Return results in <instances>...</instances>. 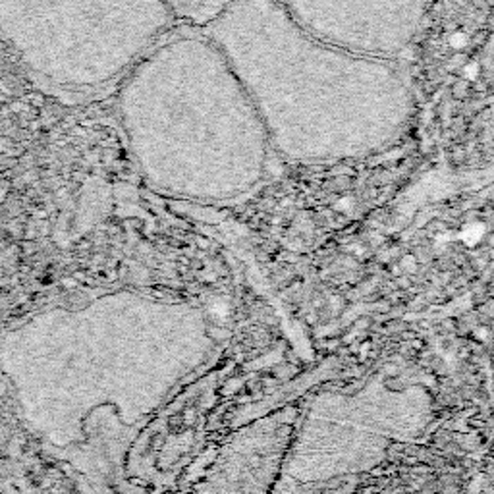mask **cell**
Masks as SVG:
<instances>
[{
  "mask_svg": "<svg viewBox=\"0 0 494 494\" xmlns=\"http://www.w3.org/2000/svg\"><path fill=\"white\" fill-rule=\"evenodd\" d=\"M172 10L176 23L205 28L228 6L232 0H166Z\"/></svg>",
  "mask_w": 494,
  "mask_h": 494,
  "instance_id": "obj_3",
  "label": "cell"
},
{
  "mask_svg": "<svg viewBox=\"0 0 494 494\" xmlns=\"http://www.w3.org/2000/svg\"><path fill=\"white\" fill-rule=\"evenodd\" d=\"M300 28L340 49L388 58L406 49L430 0H274Z\"/></svg>",
  "mask_w": 494,
  "mask_h": 494,
  "instance_id": "obj_2",
  "label": "cell"
},
{
  "mask_svg": "<svg viewBox=\"0 0 494 494\" xmlns=\"http://www.w3.org/2000/svg\"><path fill=\"white\" fill-rule=\"evenodd\" d=\"M166 0H0V37L43 83H108L174 28Z\"/></svg>",
  "mask_w": 494,
  "mask_h": 494,
  "instance_id": "obj_1",
  "label": "cell"
}]
</instances>
